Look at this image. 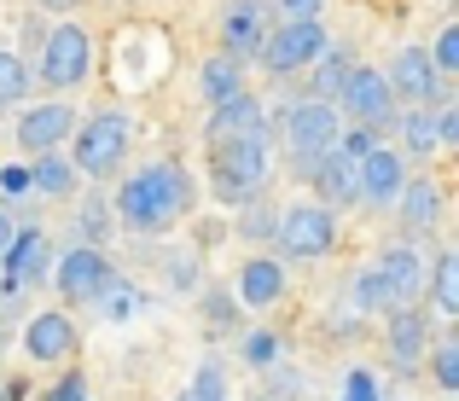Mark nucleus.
Instances as JSON below:
<instances>
[{
  "instance_id": "39448f33",
  "label": "nucleus",
  "mask_w": 459,
  "mask_h": 401,
  "mask_svg": "<svg viewBox=\"0 0 459 401\" xmlns=\"http://www.w3.org/2000/svg\"><path fill=\"white\" fill-rule=\"evenodd\" d=\"M88 65H93L88 30L58 23V30L47 35V47H41V82H47V88H76V82L88 76Z\"/></svg>"
},
{
  "instance_id": "f704fd0d",
  "label": "nucleus",
  "mask_w": 459,
  "mask_h": 401,
  "mask_svg": "<svg viewBox=\"0 0 459 401\" xmlns=\"http://www.w3.org/2000/svg\"><path fill=\"white\" fill-rule=\"evenodd\" d=\"M245 355H250V361H273V355H280V337H273V332H256V337L245 344Z\"/></svg>"
},
{
  "instance_id": "f8f14e48",
  "label": "nucleus",
  "mask_w": 459,
  "mask_h": 401,
  "mask_svg": "<svg viewBox=\"0 0 459 401\" xmlns=\"http://www.w3.org/2000/svg\"><path fill=\"white\" fill-rule=\"evenodd\" d=\"M402 187H407V169H402V157H395V152L372 145L367 157H355V198H367V204H390Z\"/></svg>"
},
{
  "instance_id": "7c9ffc66",
  "label": "nucleus",
  "mask_w": 459,
  "mask_h": 401,
  "mask_svg": "<svg viewBox=\"0 0 459 401\" xmlns=\"http://www.w3.org/2000/svg\"><path fill=\"white\" fill-rule=\"evenodd\" d=\"M430 65L448 76V70H459V30H442L437 35V53H430Z\"/></svg>"
},
{
  "instance_id": "aec40b11",
  "label": "nucleus",
  "mask_w": 459,
  "mask_h": 401,
  "mask_svg": "<svg viewBox=\"0 0 459 401\" xmlns=\"http://www.w3.org/2000/svg\"><path fill=\"white\" fill-rule=\"evenodd\" d=\"M395 198H402V215H407L413 233H430V227H437V215H442V187L437 180H413V187H402Z\"/></svg>"
},
{
  "instance_id": "423d86ee",
  "label": "nucleus",
  "mask_w": 459,
  "mask_h": 401,
  "mask_svg": "<svg viewBox=\"0 0 459 401\" xmlns=\"http://www.w3.org/2000/svg\"><path fill=\"white\" fill-rule=\"evenodd\" d=\"M337 134H343V123H337L332 100H303V105L285 111V140H291V152H303L308 163L325 152V145H337Z\"/></svg>"
},
{
  "instance_id": "f257e3e1",
  "label": "nucleus",
  "mask_w": 459,
  "mask_h": 401,
  "mask_svg": "<svg viewBox=\"0 0 459 401\" xmlns=\"http://www.w3.org/2000/svg\"><path fill=\"white\" fill-rule=\"evenodd\" d=\"M186 210H192V175L180 163H152L117 192V215L140 233H157V227L180 222Z\"/></svg>"
},
{
  "instance_id": "bb28decb",
  "label": "nucleus",
  "mask_w": 459,
  "mask_h": 401,
  "mask_svg": "<svg viewBox=\"0 0 459 401\" xmlns=\"http://www.w3.org/2000/svg\"><path fill=\"white\" fill-rule=\"evenodd\" d=\"M402 134H407V145H413L419 157H425V152H437V123L425 117V105H413V117L402 123Z\"/></svg>"
},
{
  "instance_id": "473e14b6",
  "label": "nucleus",
  "mask_w": 459,
  "mask_h": 401,
  "mask_svg": "<svg viewBox=\"0 0 459 401\" xmlns=\"http://www.w3.org/2000/svg\"><path fill=\"white\" fill-rule=\"evenodd\" d=\"M343 401H378V379H372V372H349Z\"/></svg>"
},
{
  "instance_id": "412c9836",
  "label": "nucleus",
  "mask_w": 459,
  "mask_h": 401,
  "mask_svg": "<svg viewBox=\"0 0 459 401\" xmlns=\"http://www.w3.org/2000/svg\"><path fill=\"white\" fill-rule=\"evenodd\" d=\"M30 187L47 192V198H70V187H76V163H65L58 152H35L30 163Z\"/></svg>"
},
{
  "instance_id": "e433bc0d",
  "label": "nucleus",
  "mask_w": 459,
  "mask_h": 401,
  "mask_svg": "<svg viewBox=\"0 0 459 401\" xmlns=\"http://www.w3.org/2000/svg\"><path fill=\"white\" fill-rule=\"evenodd\" d=\"M280 12H291V18H314V12H320V0H280Z\"/></svg>"
},
{
  "instance_id": "f3484780",
  "label": "nucleus",
  "mask_w": 459,
  "mask_h": 401,
  "mask_svg": "<svg viewBox=\"0 0 459 401\" xmlns=\"http://www.w3.org/2000/svg\"><path fill=\"white\" fill-rule=\"evenodd\" d=\"M425 344H430V326H425V314L419 309H390V355H395V367H419V355H425Z\"/></svg>"
},
{
  "instance_id": "6e6552de",
  "label": "nucleus",
  "mask_w": 459,
  "mask_h": 401,
  "mask_svg": "<svg viewBox=\"0 0 459 401\" xmlns=\"http://www.w3.org/2000/svg\"><path fill=\"white\" fill-rule=\"evenodd\" d=\"M337 105H343L349 117H360V128H378V123H390V105H395V93H390V82H384L378 70H367V65H349L343 88H337Z\"/></svg>"
},
{
  "instance_id": "7ed1b4c3",
  "label": "nucleus",
  "mask_w": 459,
  "mask_h": 401,
  "mask_svg": "<svg viewBox=\"0 0 459 401\" xmlns=\"http://www.w3.org/2000/svg\"><path fill=\"white\" fill-rule=\"evenodd\" d=\"M70 134H76V175L105 180V175L123 169V157H128V117L105 111V117H88V123L70 128Z\"/></svg>"
},
{
  "instance_id": "20e7f679",
  "label": "nucleus",
  "mask_w": 459,
  "mask_h": 401,
  "mask_svg": "<svg viewBox=\"0 0 459 401\" xmlns=\"http://www.w3.org/2000/svg\"><path fill=\"white\" fill-rule=\"evenodd\" d=\"M320 47H325V30L314 18H285L280 30H268L256 41V53H262V65L273 70V76H291V70H303L320 58Z\"/></svg>"
},
{
  "instance_id": "0eeeda50",
  "label": "nucleus",
  "mask_w": 459,
  "mask_h": 401,
  "mask_svg": "<svg viewBox=\"0 0 459 401\" xmlns=\"http://www.w3.org/2000/svg\"><path fill=\"white\" fill-rule=\"evenodd\" d=\"M280 245L291 257H325L337 245V222L325 204H297V210L280 215Z\"/></svg>"
},
{
  "instance_id": "ea45409f",
  "label": "nucleus",
  "mask_w": 459,
  "mask_h": 401,
  "mask_svg": "<svg viewBox=\"0 0 459 401\" xmlns=\"http://www.w3.org/2000/svg\"><path fill=\"white\" fill-rule=\"evenodd\" d=\"M41 6H47V12H70V6H76V0H41Z\"/></svg>"
},
{
  "instance_id": "2eb2a0df",
  "label": "nucleus",
  "mask_w": 459,
  "mask_h": 401,
  "mask_svg": "<svg viewBox=\"0 0 459 401\" xmlns=\"http://www.w3.org/2000/svg\"><path fill=\"white\" fill-rule=\"evenodd\" d=\"M314 192H320L325 204H355V157L325 145V152L314 157Z\"/></svg>"
},
{
  "instance_id": "c756f323",
  "label": "nucleus",
  "mask_w": 459,
  "mask_h": 401,
  "mask_svg": "<svg viewBox=\"0 0 459 401\" xmlns=\"http://www.w3.org/2000/svg\"><path fill=\"white\" fill-rule=\"evenodd\" d=\"M76 227H82V239H88V245H105V233H111V215H105V204H88V210L76 215Z\"/></svg>"
},
{
  "instance_id": "6ab92c4d",
  "label": "nucleus",
  "mask_w": 459,
  "mask_h": 401,
  "mask_svg": "<svg viewBox=\"0 0 459 401\" xmlns=\"http://www.w3.org/2000/svg\"><path fill=\"white\" fill-rule=\"evenodd\" d=\"M238 297H245L250 309H268L273 297H285V267L273 257H250L245 274H238Z\"/></svg>"
},
{
  "instance_id": "58836bf2",
  "label": "nucleus",
  "mask_w": 459,
  "mask_h": 401,
  "mask_svg": "<svg viewBox=\"0 0 459 401\" xmlns=\"http://www.w3.org/2000/svg\"><path fill=\"white\" fill-rule=\"evenodd\" d=\"M12 233H18V227H12V215H6V210H0V250H6V245H12Z\"/></svg>"
},
{
  "instance_id": "2f4dec72",
  "label": "nucleus",
  "mask_w": 459,
  "mask_h": 401,
  "mask_svg": "<svg viewBox=\"0 0 459 401\" xmlns=\"http://www.w3.org/2000/svg\"><path fill=\"white\" fill-rule=\"evenodd\" d=\"M437 384H442V390H459V349L454 344L437 349Z\"/></svg>"
},
{
  "instance_id": "1a4fd4ad",
  "label": "nucleus",
  "mask_w": 459,
  "mask_h": 401,
  "mask_svg": "<svg viewBox=\"0 0 459 401\" xmlns=\"http://www.w3.org/2000/svg\"><path fill=\"white\" fill-rule=\"evenodd\" d=\"M0 262H6V285H0V297L18 302L23 285H41L47 267H53V245H47L41 233H12V245L0 250Z\"/></svg>"
},
{
  "instance_id": "4be33fe9",
  "label": "nucleus",
  "mask_w": 459,
  "mask_h": 401,
  "mask_svg": "<svg viewBox=\"0 0 459 401\" xmlns=\"http://www.w3.org/2000/svg\"><path fill=\"white\" fill-rule=\"evenodd\" d=\"M256 41H262V6L245 0V6L227 12V53H250Z\"/></svg>"
},
{
  "instance_id": "4468645a",
  "label": "nucleus",
  "mask_w": 459,
  "mask_h": 401,
  "mask_svg": "<svg viewBox=\"0 0 459 401\" xmlns=\"http://www.w3.org/2000/svg\"><path fill=\"white\" fill-rule=\"evenodd\" d=\"M76 128V117H70V105H30L23 111V123H18V145L23 152H58V140Z\"/></svg>"
},
{
  "instance_id": "b1692460",
  "label": "nucleus",
  "mask_w": 459,
  "mask_h": 401,
  "mask_svg": "<svg viewBox=\"0 0 459 401\" xmlns=\"http://www.w3.org/2000/svg\"><path fill=\"white\" fill-rule=\"evenodd\" d=\"M343 76H349V53H332V47H320V58H314V100H337Z\"/></svg>"
},
{
  "instance_id": "393cba45",
  "label": "nucleus",
  "mask_w": 459,
  "mask_h": 401,
  "mask_svg": "<svg viewBox=\"0 0 459 401\" xmlns=\"http://www.w3.org/2000/svg\"><path fill=\"white\" fill-rule=\"evenodd\" d=\"M204 93H210V100L238 93V58L233 53H221V58H210V65H204Z\"/></svg>"
},
{
  "instance_id": "4c0bfd02",
  "label": "nucleus",
  "mask_w": 459,
  "mask_h": 401,
  "mask_svg": "<svg viewBox=\"0 0 459 401\" xmlns=\"http://www.w3.org/2000/svg\"><path fill=\"white\" fill-rule=\"evenodd\" d=\"M0 187H6V192H23V187H30V169H6V175H0Z\"/></svg>"
},
{
  "instance_id": "9b49d317",
  "label": "nucleus",
  "mask_w": 459,
  "mask_h": 401,
  "mask_svg": "<svg viewBox=\"0 0 459 401\" xmlns=\"http://www.w3.org/2000/svg\"><path fill=\"white\" fill-rule=\"evenodd\" d=\"M105 279H111V262H105L100 245H76L58 262V291H65L70 302H93L105 291Z\"/></svg>"
},
{
  "instance_id": "c85d7f7f",
  "label": "nucleus",
  "mask_w": 459,
  "mask_h": 401,
  "mask_svg": "<svg viewBox=\"0 0 459 401\" xmlns=\"http://www.w3.org/2000/svg\"><path fill=\"white\" fill-rule=\"evenodd\" d=\"M221 396H227V390H221V372H215V367H204V372H198V379H192V384H186V390H180L175 401H221Z\"/></svg>"
},
{
  "instance_id": "a211bd4d",
  "label": "nucleus",
  "mask_w": 459,
  "mask_h": 401,
  "mask_svg": "<svg viewBox=\"0 0 459 401\" xmlns=\"http://www.w3.org/2000/svg\"><path fill=\"white\" fill-rule=\"evenodd\" d=\"M262 128H268V117H262V105L250 100V93H227V100H215L210 140H227V134H262Z\"/></svg>"
},
{
  "instance_id": "c9c22d12",
  "label": "nucleus",
  "mask_w": 459,
  "mask_h": 401,
  "mask_svg": "<svg viewBox=\"0 0 459 401\" xmlns=\"http://www.w3.org/2000/svg\"><path fill=\"white\" fill-rule=\"evenodd\" d=\"M53 401H88V379H65L53 390Z\"/></svg>"
},
{
  "instance_id": "a878e982",
  "label": "nucleus",
  "mask_w": 459,
  "mask_h": 401,
  "mask_svg": "<svg viewBox=\"0 0 459 401\" xmlns=\"http://www.w3.org/2000/svg\"><path fill=\"white\" fill-rule=\"evenodd\" d=\"M23 93H30V70H23V58L18 53H0V105L23 100Z\"/></svg>"
},
{
  "instance_id": "9d476101",
  "label": "nucleus",
  "mask_w": 459,
  "mask_h": 401,
  "mask_svg": "<svg viewBox=\"0 0 459 401\" xmlns=\"http://www.w3.org/2000/svg\"><path fill=\"white\" fill-rule=\"evenodd\" d=\"M390 93H402V100L413 105H442V70L430 65V53H419V47H407V53H395L390 65Z\"/></svg>"
},
{
  "instance_id": "dca6fc26",
  "label": "nucleus",
  "mask_w": 459,
  "mask_h": 401,
  "mask_svg": "<svg viewBox=\"0 0 459 401\" xmlns=\"http://www.w3.org/2000/svg\"><path fill=\"white\" fill-rule=\"evenodd\" d=\"M23 349H30L35 361H65L70 349H76V326H70L65 314H35V320L23 326Z\"/></svg>"
},
{
  "instance_id": "cd10ccee",
  "label": "nucleus",
  "mask_w": 459,
  "mask_h": 401,
  "mask_svg": "<svg viewBox=\"0 0 459 401\" xmlns=\"http://www.w3.org/2000/svg\"><path fill=\"white\" fill-rule=\"evenodd\" d=\"M355 309H360V314H378V309H390V297H384V285H378V274H372V267L355 279Z\"/></svg>"
},
{
  "instance_id": "72a5a7b5",
  "label": "nucleus",
  "mask_w": 459,
  "mask_h": 401,
  "mask_svg": "<svg viewBox=\"0 0 459 401\" xmlns=\"http://www.w3.org/2000/svg\"><path fill=\"white\" fill-rule=\"evenodd\" d=\"M372 145H378V140H372V128H355V134H337V152H349V157H367Z\"/></svg>"
},
{
  "instance_id": "5701e85b",
  "label": "nucleus",
  "mask_w": 459,
  "mask_h": 401,
  "mask_svg": "<svg viewBox=\"0 0 459 401\" xmlns=\"http://www.w3.org/2000/svg\"><path fill=\"white\" fill-rule=\"evenodd\" d=\"M430 297H437L442 314H459V257L454 250H442L437 267H430Z\"/></svg>"
},
{
  "instance_id": "ddd939ff",
  "label": "nucleus",
  "mask_w": 459,
  "mask_h": 401,
  "mask_svg": "<svg viewBox=\"0 0 459 401\" xmlns=\"http://www.w3.org/2000/svg\"><path fill=\"white\" fill-rule=\"evenodd\" d=\"M372 274H378V285H384V297H390V309L413 302V291L425 285V262H419L413 245H384V257L372 262Z\"/></svg>"
},
{
  "instance_id": "f03ea898",
  "label": "nucleus",
  "mask_w": 459,
  "mask_h": 401,
  "mask_svg": "<svg viewBox=\"0 0 459 401\" xmlns=\"http://www.w3.org/2000/svg\"><path fill=\"white\" fill-rule=\"evenodd\" d=\"M210 175H215V192H221L227 204H250V198H256V187H262V175H268V128L215 140Z\"/></svg>"
}]
</instances>
